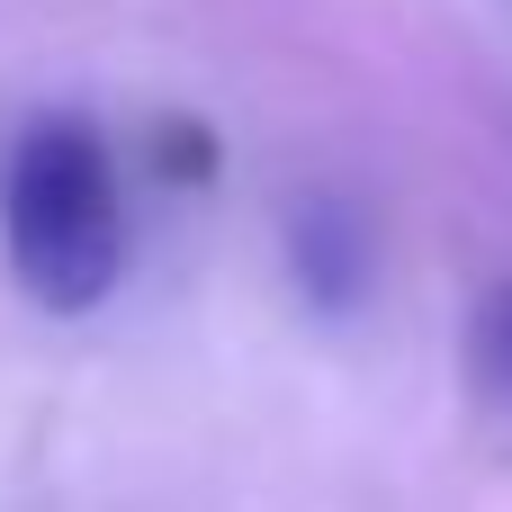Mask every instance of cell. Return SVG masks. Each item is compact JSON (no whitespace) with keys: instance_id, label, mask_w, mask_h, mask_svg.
<instances>
[{"instance_id":"6da1fadb","label":"cell","mask_w":512,"mask_h":512,"mask_svg":"<svg viewBox=\"0 0 512 512\" xmlns=\"http://www.w3.org/2000/svg\"><path fill=\"white\" fill-rule=\"evenodd\" d=\"M0 252L45 315H90L126 279V180L90 117L45 108L0 171Z\"/></svg>"},{"instance_id":"7a4b0ae2","label":"cell","mask_w":512,"mask_h":512,"mask_svg":"<svg viewBox=\"0 0 512 512\" xmlns=\"http://www.w3.org/2000/svg\"><path fill=\"white\" fill-rule=\"evenodd\" d=\"M288 252H297V288H306L315 306H351L360 279H369V234H360V216L333 207V198H315V207L288 225Z\"/></svg>"},{"instance_id":"3957f363","label":"cell","mask_w":512,"mask_h":512,"mask_svg":"<svg viewBox=\"0 0 512 512\" xmlns=\"http://www.w3.org/2000/svg\"><path fill=\"white\" fill-rule=\"evenodd\" d=\"M468 396H477L486 423L512 432V279H495L468 306Z\"/></svg>"}]
</instances>
